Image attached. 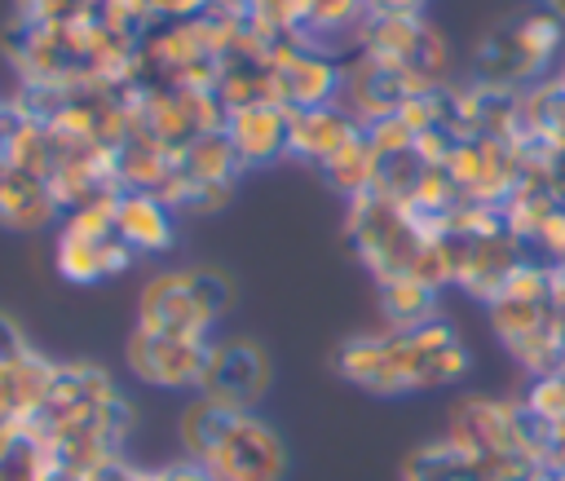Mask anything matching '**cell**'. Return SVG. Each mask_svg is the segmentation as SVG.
<instances>
[{"instance_id": "4fadbf2b", "label": "cell", "mask_w": 565, "mask_h": 481, "mask_svg": "<svg viewBox=\"0 0 565 481\" xmlns=\"http://www.w3.org/2000/svg\"><path fill=\"white\" fill-rule=\"evenodd\" d=\"M358 137H362V124H358L340 101H327V106L291 110V124H287V154L327 168V163H331L344 146H353Z\"/></svg>"}, {"instance_id": "7c38bea8", "label": "cell", "mask_w": 565, "mask_h": 481, "mask_svg": "<svg viewBox=\"0 0 565 481\" xmlns=\"http://www.w3.org/2000/svg\"><path fill=\"white\" fill-rule=\"evenodd\" d=\"M287 124L291 110H282L278 101H243V106H225L221 132L243 168H260L287 154Z\"/></svg>"}, {"instance_id": "d6986e66", "label": "cell", "mask_w": 565, "mask_h": 481, "mask_svg": "<svg viewBox=\"0 0 565 481\" xmlns=\"http://www.w3.org/2000/svg\"><path fill=\"white\" fill-rule=\"evenodd\" d=\"M106 0H13L18 22L31 26H66V22H88L102 13Z\"/></svg>"}, {"instance_id": "44dd1931", "label": "cell", "mask_w": 565, "mask_h": 481, "mask_svg": "<svg viewBox=\"0 0 565 481\" xmlns=\"http://www.w3.org/2000/svg\"><path fill=\"white\" fill-rule=\"evenodd\" d=\"M154 481H212L194 459H177V463H163L154 468Z\"/></svg>"}, {"instance_id": "7a4b0ae2", "label": "cell", "mask_w": 565, "mask_h": 481, "mask_svg": "<svg viewBox=\"0 0 565 481\" xmlns=\"http://www.w3.org/2000/svg\"><path fill=\"white\" fill-rule=\"evenodd\" d=\"M472 357L463 335L437 313L419 327H388L371 335H349L335 349V371L371 397H406L459 384Z\"/></svg>"}, {"instance_id": "ac0fdd59", "label": "cell", "mask_w": 565, "mask_h": 481, "mask_svg": "<svg viewBox=\"0 0 565 481\" xmlns=\"http://www.w3.org/2000/svg\"><path fill=\"white\" fill-rule=\"evenodd\" d=\"M380 287V313L388 327H419L428 318H437V291L433 282L406 274V278H388V282H375Z\"/></svg>"}, {"instance_id": "9c48e42d", "label": "cell", "mask_w": 565, "mask_h": 481, "mask_svg": "<svg viewBox=\"0 0 565 481\" xmlns=\"http://www.w3.org/2000/svg\"><path fill=\"white\" fill-rule=\"evenodd\" d=\"M207 349H212V340H199V335H168V331L132 327V335L124 344V362H128L132 380H141L146 388L199 393Z\"/></svg>"}, {"instance_id": "8992f818", "label": "cell", "mask_w": 565, "mask_h": 481, "mask_svg": "<svg viewBox=\"0 0 565 481\" xmlns=\"http://www.w3.org/2000/svg\"><path fill=\"white\" fill-rule=\"evenodd\" d=\"M561 40H565V26L556 22V13H547L534 0L486 31V40L472 53V66L486 88H516L525 79H539L552 66Z\"/></svg>"}, {"instance_id": "5bb4252c", "label": "cell", "mask_w": 565, "mask_h": 481, "mask_svg": "<svg viewBox=\"0 0 565 481\" xmlns=\"http://www.w3.org/2000/svg\"><path fill=\"white\" fill-rule=\"evenodd\" d=\"M115 225L132 256H154L177 243V212L154 190H115Z\"/></svg>"}, {"instance_id": "5b68a950", "label": "cell", "mask_w": 565, "mask_h": 481, "mask_svg": "<svg viewBox=\"0 0 565 481\" xmlns=\"http://www.w3.org/2000/svg\"><path fill=\"white\" fill-rule=\"evenodd\" d=\"M234 304V282L212 265H185V269H159L146 278L137 296V327L168 331V335H199L212 340L216 322Z\"/></svg>"}, {"instance_id": "8fae6325", "label": "cell", "mask_w": 565, "mask_h": 481, "mask_svg": "<svg viewBox=\"0 0 565 481\" xmlns=\"http://www.w3.org/2000/svg\"><path fill=\"white\" fill-rule=\"evenodd\" d=\"M269 380H274V366H269V353L256 340H247V335H221L207 349V366H203L199 393L212 397V402L252 410L269 393Z\"/></svg>"}, {"instance_id": "9a60e30c", "label": "cell", "mask_w": 565, "mask_h": 481, "mask_svg": "<svg viewBox=\"0 0 565 481\" xmlns=\"http://www.w3.org/2000/svg\"><path fill=\"white\" fill-rule=\"evenodd\" d=\"M57 212H62V203H57L49 177L0 163V229L40 234L57 221Z\"/></svg>"}, {"instance_id": "277c9868", "label": "cell", "mask_w": 565, "mask_h": 481, "mask_svg": "<svg viewBox=\"0 0 565 481\" xmlns=\"http://www.w3.org/2000/svg\"><path fill=\"white\" fill-rule=\"evenodd\" d=\"M349 238H353V247H358V256L375 282L419 274L428 247L437 243L424 212H415L411 203L388 199L380 190L349 199Z\"/></svg>"}, {"instance_id": "7402d4cb", "label": "cell", "mask_w": 565, "mask_h": 481, "mask_svg": "<svg viewBox=\"0 0 565 481\" xmlns=\"http://www.w3.org/2000/svg\"><path fill=\"white\" fill-rule=\"evenodd\" d=\"M424 0H366V18L371 13H419Z\"/></svg>"}, {"instance_id": "e0dca14e", "label": "cell", "mask_w": 565, "mask_h": 481, "mask_svg": "<svg viewBox=\"0 0 565 481\" xmlns=\"http://www.w3.org/2000/svg\"><path fill=\"white\" fill-rule=\"evenodd\" d=\"M402 481H494L468 450H459L450 437L441 441H428L419 446L406 468H402Z\"/></svg>"}, {"instance_id": "603a6c76", "label": "cell", "mask_w": 565, "mask_h": 481, "mask_svg": "<svg viewBox=\"0 0 565 481\" xmlns=\"http://www.w3.org/2000/svg\"><path fill=\"white\" fill-rule=\"evenodd\" d=\"M539 4H543L547 13H556V22L565 26V0H539Z\"/></svg>"}, {"instance_id": "ba28073f", "label": "cell", "mask_w": 565, "mask_h": 481, "mask_svg": "<svg viewBox=\"0 0 565 481\" xmlns=\"http://www.w3.org/2000/svg\"><path fill=\"white\" fill-rule=\"evenodd\" d=\"M358 53L406 75L419 93L437 88L446 71V40L419 13H371L358 31Z\"/></svg>"}, {"instance_id": "6da1fadb", "label": "cell", "mask_w": 565, "mask_h": 481, "mask_svg": "<svg viewBox=\"0 0 565 481\" xmlns=\"http://www.w3.org/2000/svg\"><path fill=\"white\" fill-rule=\"evenodd\" d=\"M22 424L40 432L75 481H93L106 463L124 459L119 450L132 428V406L97 362H57L44 402Z\"/></svg>"}, {"instance_id": "52a82bcc", "label": "cell", "mask_w": 565, "mask_h": 481, "mask_svg": "<svg viewBox=\"0 0 565 481\" xmlns=\"http://www.w3.org/2000/svg\"><path fill=\"white\" fill-rule=\"evenodd\" d=\"M132 260L137 256L115 225V194L84 203V207H71V216L62 221L57 243H53V269L66 282H75V287L106 282V278L124 274Z\"/></svg>"}, {"instance_id": "d4e9b609", "label": "cell", "mask_w": 565, "mask_h": 481, "mask_svg": "<svg viewBox=\"0 0 565 481\" xmlns=\"http://www.w3.org/2000/svg\"><path fill=\"white\" fill-rule=\"evenodd\" d=\"M0 110H4V101H0Z\"/></svg>"}, {"instance_id": "ffe728a7", "label": "cell", "mask_w": 565, "mask_h": 481, "mask_svg": "<svg viewBox=\"0 0 565 481\" xmlns=\"http://www.w3.org/2000/svg\"><path fill=\"white\" fill-rule=\"evenodd\" d=\"M154 22H190V18H203L212 13L216 0H146Z\"/></svg>"}, {"instance_id": "3957f363", "label": "cell", "mask_w": 565, "mask_h": 481, "mask_svg": "<svg viewBox=\"0 0 565 481\" xmlns=\"http://www.w3.org/2000/svg\"><path fill=\"white\" fill-rule=\"evenodd\" d=\"M181 450L212 481H282L291 468L282 432L256 410L194 393L181 410Z\"/></svg>"}, {"instance_id": "cb8c5ba5", "label": "cell", "mask_w": 565, "mask_h": 481, "mask_svg": "<svg viewBox=\"0 0 565 481\" xmlns=\"http://www.w3.org/2000/svg\"><path fill=\"white\" fill-rule=\"evenodd\" d=\"M0 163H4V132H0Z\"/></svg>"}, {"instance_id": "2e32d148", "label": "cell", "mask_w": 565, "mask_h": 481, "mask_svg": "<svg viewBox=\"0 0 565 481\" xmlns=\"http://www.w3.org/2000/svg\"><path fill=\"white\" fill-rule=\"evenodd\" d=\"M0 481H75L31 424H9L0 432Z\"/></svg>"}, {"instance_id": "30bf717a", "label": "cell", "mask_w": 565, "mask_h": 481, "mask_svg": "<svg viewBox=\"0 0 565 481\" xmlns=\"http://www.w3.org/2000/svg\"><path fill=\"white\" fill-rule=\"evenodd\" d=\"M340 79L344 66L327 49H313L291 35L269 44V101H278L282 110H309L335 101Z\"/></svg>"}]
</instances>
